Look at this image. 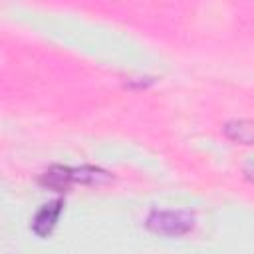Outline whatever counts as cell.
I'll return each mask as SVG.
<instances>
[{"label":"cell","instance_id":"obj_1","mask_svg":"<svg viewBox=\"0 0 254 254\" xmlns=\"http://www.w3.org/2000/svg\"><path fill=\"white\" fill-rule=\"evenodd\" d=\"M145 224L157 234L181 236L194 226V216L189 210H153L147 216Z\"/></svg>","mask_w":254,"mask_h":254},{"label":"cell","instance_id":"obj_2","mask_svg":"<svg viewBox=\"0 0 254 254\" xmlns=\"http://www.w3.org/2000/svg\"><path fill=\"white\" fill-rule=\"evenodd\" d=\"M62 208H64V200L62 198H56L48 204H44L32 218V230L38 234V236H48L54 228H56V222L62 214Z\"/></svg>","mask_w":254,"mask_h":254},{"label":"cell","instance_id":"obj_3","mask_svg":"<svg viewBox=\"0 0 254 254\" xmlns=\"http://www.w3.org/2000/svg\"><path fill=\"white\" fill-rule=\"evenodd\" d=\"M224 135L240 145H254V121L252 119H230L222 127Z\"/></svg>","mask_w":254,"mask_h":254},{"label":"cell","instance_id":"obj_4","mask_svg":"<svg viewBox=\"0 0 254 254\" xmlns=\"http://www.w3.org/2000/svg\"><path fill=\"white\" fill-rule=\"evenodd\" d=\"M40 183L54 190H67L69 185L73 183V169L64 165H54L40 177Z\"/></svg>","mask_w":254,"mask_h":254}]
</instances>
